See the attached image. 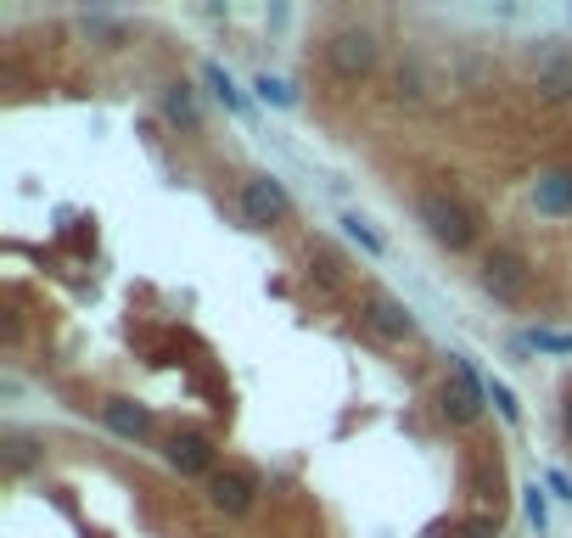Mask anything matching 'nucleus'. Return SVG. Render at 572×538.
<instances>
[{"instance_id": "obj_1", "label": "nucleus", "mask_w": 572, "mask_h": 538, "mask_svg": "<svg viewBox=\"0 0 572 538\" xmlns=\"http://www.w3.org/2000/svg\"><path fill=\"white\" fill-rule=\"evenodd\" d=\"M421 225H427V236L438 241V247H449V253L472 247V236H477L472 213L460 208L455 197H444V191H427V197H421Z\"/></svg>"}, {"instance_id": "obj_2", "label": "nucleus", "mask_w": 572, "mask_h": 538, "mask_svg": "<svg viewBox=\"0 0 572 538\" xmlns=\"http://www.w3.org/2000/svg\"><path fill=\"white\" fill-rule=\"evenodd\" d=\"M438 404H444V415H449L455 426H472L477 415H483L488 393H483V382L472 376L466 354H449V382H444V393H438Z\"/></svg>"}, {"instance_id": "obj_3", "label": "nucleus", "mask_w": 572, "mask_h": 538, "mask_svg": "<svg viewBox=\"0 0 572 538\" xmlns=\"http://www.w3.org/2000/svg\"><path fill=\"white\" fill-rule=\"evenodd\" d=\"M326 57L337 68V79H365L376 68V34L371 29H337L326 40Z\"/></svg>"}, {"instance_id": "obj_4", "label": "nucleus", "mask_w": 572, "mask_h": 538, "mask_svg": "<svg viewBox=\"0 0 572 538\" xmlns=\"http://www.w3.org/2000/svg\"><path fill=\"white\" fill-rule=\"evenodd\" d=\"M522 286H528V264L516 253H488L483 258V292L500 303H516L522 298Z\"/></svg>"}, {"instance_id": "obj_5", "label": "nucleus", "mask_w": 572, "mask_h": 538, "mask_svg": "<svg viewBox=\"0 0 572 538\" xmlns=\"http://www.w3.org/2000/svg\"><path fill=\"white\" fill-rule=\"evenodd\" d=\"M242 213H247V225H275V219L286 213L281 180H270V174H253V180L242 185Z\"/></svg>"}, {"instance_id": "obj_6", "label": "nucleus", "mask_w": 572, "mask_h": 538, "mask_svg": "<svg viewBox=\"0 0 572 538\" xmlns=\"http://www.w3.org/2000/svg\"><path fill=\"white\" fill-rule=\"evenodd\" d=\"M365 326H371L376 337H387V342L415 337L410 309H404V303H393V298H382V292H371V298H365Z\"/></svg>"}, {"instance_id": "obj_7", "label": "nucleus", "mask_w": 572, "mask_h": 538, "mask_svg": "<svg viewBox=\"0 0 572 538\" xmlns=\"http://www.w3.org/2000/svg\"><path fill=\"white\" fill-rule=\"evenodd\" d=\"M163 454H169V466L186 471V477H214V449H208V438H197V432H174Z\"/></svg>"}, {"instance_id": "obj_8", "label": "nucleus", "mask_w": 572, "mask_h": 538, "mask_svg": "<svg viewBox=\"0 0 572 538\" xmlns=\"http://www.w3.org/2000/svg\"><path fill=\"white\" fill-rule=\"evenodd\" d=\"M208 499H214L225 516H242V510H253V482H247L242 471H214V477H208Z\"/></svg>"}, {"instance_id": "obj_9", "label": "nucleus", "mask_w": 572, "mask_h": 538, "mask_svg": "<svg viewBox=\"0 0 572 538\" xmlns=\"http://www.w3.org/2000/svg\"><path fill=\"white\" fill-rule=\"evenodd\" d=\"M101 421L113 426L118 438H146V432H152V415L141 410V404H129V398H107V404H101Z\"/></svg>"}, {"instance_id": "obj_10", "label": "nucleus", "mask_w": 572, "mask_h": 538, "mask_svg": "<svg viewBox=\"0 0 572 538\" xmlns=\"http://www.w3.org/2000/svg\"><path fill=\"white\" fill-rule=\"evenodd\" d=\"M533 202H539V213H572V174L567 169L544 174V180L533 185Z\"/></svg>"}, {"instance_id": "obj_11", "label": "nucleus", "mask_w": 572, "mask_h": 538, "mask_svg": "<svg viewBox=\"0 0 572 538\" xmlns=\"http://www.w3.org/2000/svg\"><path fill=\"white\" fill-rule=\"evenodd\" d=\"M163 113H169V124H186V129H197V124H202L191 85H169V90H163Z\"/></svg>"}, {"instance_id": "obj_12", "label": "nucleus", "mask_w": 572, "mask_h": 538, "mask_svg": "<svg viewBox=\"0 0 572 538\" xmlns=\"http://www.w3.org/2000/svg\"><path fill=\"white\" fill-rule=\"evenodd\" d=\"M539 90H544L550 101H567V96H572V62H567V57H561V62H544V68H539Z\"/></svg>"}, {"instance_id": "obj_13", "label": "nucleus", "mask_w": 572, "mask_h": 538, "mask_svg": "<svg viewBox=\"0 0 572 538\" xmlns=\"http://www.w3.org/2000/svg\"><path fill=\"white\" fill-rule=\"evenodd\" d=\"M85 34H90V40H101V45H124V40H129L124 23H118V17H101V12L85 17Z\"/></svg>"}, {"instance_id": "obj_14", "label": "nucleus", "mask_w": 572, "mask_h": 538, "mask_svg": "<svg viewBox=\"0 0 572 538\" xmlns=\"http://www.w3.org/2000/svg\"><path fill=\"white\" fill-rule=\"evenodd\" d=\"M208 85H214V90H219V101H225L230 113H247V101H242V90L230 85V73H225V68H219V62H208Z\"/></svg>"}, {"instance_id": "obj_15", "label": "nucleus", "mask_w": 572, "mask_h": 538, "mask_svg": "<svg viewBox=\"0 0 572 538\" xmlns=\"http://www.w3.org/2000/svg\"><path fill=\"white\" fill-rule=\"evenodd\" d=\"M528 348H539V354H572V331H528Z\"/></svg>"}, {"instance_id": "obj_16", "label": "nucleus", "mask_w": 572, "mask_h": 538, "mask_svg": "<svg viewBox=\"0 0 572 538\" xmlns=\"http://www.w3.org/2000/svg\"><path fill=\"white\" fill-rule=\"evenodd\" d=\"M343 225H348V236H354L359 247H365V253H382V236H376V230L365 225V219H359V213H348Z\"/></svg>"}, {"instance_id": "obj_17", "label": "nucleus", "mask_w": 572, "mask_h": 538, "mask_svg": "<svg viewBox=\"0 0 572 538\" xmlns=\"http://www.w3.org/2000/svg\"><path fill=\"white\" fill-rule=\"evenodd\" d=\"M258 96H264V101H275V107H292V101H298V96H292V90H286L281 85V79H270V73H258Z\"/></svg>"}, {"instance_id": "obj_18", "label": "nucleus", "mask_w": 572, "mask_h": 538, "mask_svg": "<svg viewBox=\"0 0 572 538\" xmlns=\"http://www.w3.org/2000/svg\"><path fill=\"white\" fill-rule=\"evenodd\" d=\"M6 460H12L17 471H23V466L34 460V443H29V438H6Z\"/></svg>"}, {"instance_id": "obj_19", "label": "nucleus", "mask_w": 572, "mask_h": 538, "mask_svg": "<svg viewBox=\"0 0 572 538\" xmlns=\"http://www.w3.org/2000/svg\"><path fill=\"white\" fill-rule=\"evenodd\" d=\"M522 494H528V522L544 533V522H550V516H544V494H539V482H533V488H522Z\"/></svg>"}, {"instance_id": "obj_20", "label": "nucleus", "mask_w": 572, "mask_h": 538, "mask_svg": "<svg viewBox=\"0 0 572 538\" xmlns=\"http://www.w3.org/2000/svg\"><path fill=\"white\" fill-rule=\"evenodd\" d=\"M488 398L500 404V415H505V421H516V398H511V387H505V382H494V387H488Z\"/></svg>"}, {"instance_id": "obj_21", "label": "nucleus", "mask_w": 572, "mask_h": 538, "mask_svg": "<svg viewBox=\"0 0 572 538\" xmlns=\"http://www.w3.org/2000/svg\"><path fill=\"white\" fill-rule=\"evenodd\" d=\"M460 533H466V538H494V522H466Z\"/></svg>"}, {"instance_id": "obj_22", "label": "nucleus", "mask_w": 572, "mask_h": 538, "mask_svg": "<svg viewBox=\"0 0 572 538\" xmlns=\"http://www.w3.org/2000/svg\"><path fill=\"white\" fill-rule=\"evenodd\" d=\"M561 426H567V438H572V393H567V404H561Z\"/></svg>"}]
</instances>
